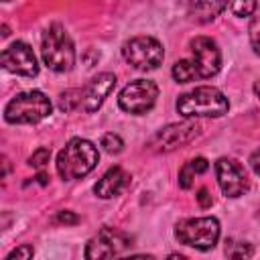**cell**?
I'll return each mask as SVG.
<instances>
[{"instance_id": "1", "label": "cell", "mask_w": 260, "mask_h": 260, "mask_svg": "<svg viewBox=\"0 0 260 260\" xmlns=\"http://www.w3.org/2000/svg\"><path fill=\"white\" fill-rule=\"evenodd\" d=\"M100 160L98 148L85 138H71L65 148L57 154V173L63 181L85 177L95 169Z\"/></svg>"}, {"instance_id": "2", "label": "cell", "mask_w": 260, "mask_h": 260, "mask_svg": "<svg viewBox=\"0 0 260 260\" xmlns=\"http://www.w3.org/2000/svg\"><path fill=\"white\" fill-rule=\"evenodd\" d=\"M228 98L211 85L195 87L193 91L183 93L177 100V112L185 118H219L228 112Z\"/></svg>"}, {"instance_id": "3", "label": "cell", "mask_w": 260, "mask_h": 260, "mask_svg": "<svg viewBox=\"0 0 260 260\" xmlns=\"http://www.w3.org/2000/svg\"><path fill=\"white\" fill-rule=\"evenodd\" d=\"M41 55H43L45 65L57 73H65L73 69L75 47H73L71 37L59 22H53L45 28L43 41H41Z\"/></svg>"}, {"instance_id": "4", "label": "cell", "mask_w": 260, "mask_h": 260, "mask_svg": "<svg viewBox=\"0 0 260 260\" xmlns=\"http://www.w3.org/2000/svg\"><path fill=\"white\" fill-rule=\"evenodd\" d=\"M49 98L39 89L16 93L4 108V118L10 124H37L51 114Z\"/></svg>"}, {"instance_id": "5", "label": "cell", "mask_w": 260, "mask_h": 260, "mask_svg": "<svg viewBox=\"0 0 260 260\" xmlns=\"http://www.w3.org/2000/svg\"><path fill=\"white\" fill-rule=\"evenodd\" d=\"M175 236L185 246H191L197 250H211L219 238V221L215 217L183 219L177 223Z\"/></svg>"}, {"instance_id": "6", "label": "cell", "mask_w": 260, "mask_h": 260, "mask_svg": "<svg viewBox=\"0 0 260 260\" xmlns=\"http://www.w3.org/2000/svg\"><path fill=\"white\" fill-rule=\"evenodd\" d=\"M122 57L136 69H156L165 59L162 45L152 37H134L122 45Z\"/></svg>"}, {"instance_id": "7", "label": "cell", "mask_w": 260, "mask_h": 260, "mask_svg": "<svg viewBox=\"0 0 260 260\" xmlns=\"http://www.w3.org/2000/svg\"><path fill=\"white\" fill-rule=\"evenodd\" d=\"M199 132H201V126L191 120L179 122V124H169L150 136L148 146L154 152H171V150L181 148V146L189 144L191 140H195L199 136Z\"/></svg>"}, {"instance_id": "8", "label": "cell", "mask_w": 260, "mask_h": 260, "mask_svg": "<svg viewBox=\"0 0 260 260\" xmlns=\"http://www.w3.org/2000/svg\"><path fill=\"white\" fill-rule=\"evenodd\" d=\"M158 98V87L150 79H136L130 81L118 98V104L128 114H146Z\"/></svg>"}, {"instance_id": "9", "label": "cell", "mask_w": 260, "mask_h": 260, "mask_svg": "<svg viewBox=\"0 0 260 260\" xmlns=\"http://www.w3.org/2000/svg\"><path fill=\"white\" fill-rule=\"evenodd\" d=\"M132 238L114 228H102L85 246V258H114L130 248Z\"/></svg>"}, {"instance_id": "10", "label": "cell", "mask_w": 260, "mask_h": 260, "mask_svg": "<svg viewBox=\"0 0 260 260\" xmlns=\"http://www.w3.org/2000/svg\"><path fill=\"white\" fill-rule=\"evenodd\" d=\"M0 59H2V67L6 71H10V73L24 75V77H35L39 73L37 57H35L32 49L22 41H16V43L8 45L2 51Z\"/></svg>"}, {"instance_id": "11", "label": "cell", "mask_w": 260, "mask_h": 260, "mask_svg": "<svg viewBox=\"0 0 260 260\" xmlns=\"http://www.w3.org/2000/svg\"><path fill=\"white\" fill-rule=\"evenodd\" d=\"M215 175L219 189L225 197H240L248 189V177L244 167L234 158H219L215 162Z\"/></svg>"}, {"instance_id": "12", "label": "cell", "mask_w": 260, "mask_h": 260, "mask_svg": "<svg viewBox=\"0 0 260 260\" xmlns=\"http://www.w3.org/2000/svg\"><path fill=\"white\" fill-rule=\"evenodd\" d=\"M193 61L197 65L199 77H213L221 67V53L213 39L209 37H195L191 41Z\"/></svg>"}, {"instance_id": "13", "label": "cell", "mask_w": 260, "mask_h": 260, "mask_svg": "<svg viewBox=\"0 0 260 260\" xmlns=\"http://www.w3.org/2000/svg\"><path fill=\"white\" fill-rule=\"evenodd\" d=\"M116 85V75L114 73H100L93 79H89L83 87H81V110L91 114L95 110H100V106L104 104V100L110 95V91Z\"/></svg>"}, {"instance_id": "14", "label": "cell", "mask_w": 260, "mask_h": 260, "mask_svg": "<svg viewBox=\"0 0 260 260\" xmlns=\"http://www.w3.org/2000/svg\"><path fill=\"white\" fill-rule=\"evenodd\" d=\"M130 183V175L122 169V167H112L104 173V177L93 185V193L102 199H110L118 193H122L126 189V185Z\"/></svg>"}, {"instance_id": "15", "label": "cell", "mask_w": 260, "mask_h": 260, "mask_svg": "<svg viewBox=\"0 0 260 260\" xmlns=\"http://www.w3.org/2000/svg\"><path fill=\"white\" fill-rule=\"evenodd\" d=\"M232 0H189V14L197 22H209L221 14Z\"/></svg>"}, {"instance_id": "16", "label": "cell", "mask_w": 260, "mask_h": 260, "mask_svg": "<svg viewBox=\"0 0 260 260\" xmlns=\"http://www.w3.org/2000/svg\"><path fill=\"white\" fill-rule=\"evenodd\" d=\"M173 79L177 83H189L193 79L199 77V71H197V65L195 61H189V59H183V61H177L173 65Z\"/></svg>"}, {"instance_id": "17", "label": "cell", "mask_w": 260, "mask_h": 260, "mask_svg": "<svg viewBox=\"0 0 260 260\" xmlns=\"http://www.w3.org/2000/svg\"><path fill=\"white\" fill-rule=\"evenodd\" d=\"M79 106H81V89H67L59 95V108L63 112L79 110Z\"/></svg>"}, {"instance_id": "18", "label": "cell", "mask_w": 260, "mask_h": 260, "mask_svg": "<svg viewBox=\"0 0 260 260\" xmlns=\"http://www.w3.org/2000/svg\"><path fill=\"white\" fill-rule=\"evenodd\" d=\"M225 254H228L230 258H250V256L254 254V248H252V244H248V242H238V244L225 246Z\"/></svg>"}, {"instance_id": "19", "label": "cell", "mask_w": 260, "mask_h": 260, "mask_svg": "<svg viewBox=\"0 0 260 260\" xmlns=\"http://www.w3.org/2000/svg\"><path fill=\"white\" fill-rule=\"evenodd\" d=\"M230 8L236 16H252L256 10V0H232Z\"/></svg>"}, {"instance_id": "20", "label": "cell", "mask_w": 260, "mask_h": 260, "mask_svg": "<svg viewBox=\"0 0 260 260\" xmlns=\"http://www.w3.org/2000/svg\"><path fill=\"white\" fill-rule=\"evenodd\" d=\"M102 146H104L106 152H110V154H118V152L124 148V142H122V138H120L118 134L108 132V134L102 136Z\"/></svg>"}, {"instance_id": "21", "label": "cell", "mask_w": 260, "mask_h": 260, "mask_svg": "<svg viewBox=\"0 0 260 260\" xmlns=\"http://www.w3.org/2000/svg\"><path fill=\"white\" fill-rule=\"evenodd\" d=\"M49 158H51V150L45 148V146H41V148H37V150L28 156V165L35 167V169H43V167L49 162Z\"/></svg>"}, {"instance_id": "22", "label": "cell", "mask_w": 260, "mask_h": 260, "mask_svg": "<svg viewBox=\"0 0 260 260\" xmlns=\"http://www.w3.org/2000/svg\"><path fill=\"white\" fill-rule=\"evenodd\" d=\"M248 32H250V43H252L254 53L260 55V14L258 16H252Z\"/></svg>"}, {"instance_id": "23", "label": "cell", "mask_w": 260, "mask_h": 260, "mask_svg": "<svg viewBox=\"0 0 260 260\" xmlns=\"http://www.w3.org/2000/svg\"><path fill=\"white\" fill-rule=\"evenodd\" d=\"M195 175H197V173L191 169V165H189V162H185V165H183V169L179 171V185H181L183 189H191Z\"/></svg>"}, {"instance_id": "24", "label": "cell", "mask_w": 260, "mask_h": 260, "mask_svg": "<svg viewBox=\"0 0 260 260\" xmlns=\"http://www.w3.org/2000/svg\"><path fill=\"white\" fill-rule=\"evenodd\" d=\"M59 223H65V225H75L77 221H79V215H75L73 211H69V209H63V211H59L57 213V217H55Z\"/></svg>"}, {"instance_id": "25", "label": "cell", "mask_w": 260, "mask_h": 260, "mask_svg": "<svg viewBox=\"0 0 260 260\" xmlns=\"http://www.w3.org/2000/svg\"><path fill=\"white\" fill-rule=\"evenodd\" d=\"M32 254H35V250H32V246H28V244H24V246H20V248H16V250H12L10 254H8V258L12 260V258H24V260H28V258H32Z\"/></svg>"}, {"instance_id": "26", "label": "cell", "mask_w": 260, "mask_h": 260, "mask_svg": "<svg viewBox=\"0 0 260 260\" xmlns=\"http://www.w3.org/2000/svg\"><path fill=\"white\" fill-rule=\"evenodd\" d=\"M189 165H191V169H193L197 175H201V173H205V171L209 169V162H207V158H203V156H197V158L189 160Z\"/></svg>"}, {"instance_id": "27", "label": "cell", "mask_w": 260, "mask_h": 260, "mask_svg": "<svg viewBox=\"0 0 260 260\" xmlns=\"http://www.w3.org/2000/svg\"><path fill=\"white\" fill-rule=\"evenodd\" d=\"M197 203H199L203 209L211 207L213 199H211V195H209V191H207V189H199V193H197Z\"/></svg>"}, {"instance_id": "28", "label": "cell", "mask_w": 260, "mask_h": 260, "mask_svg": "<svg viewBox=\"0 0 260 260\" xmlns=\"http://www.w3.org/2000/svg\"><path fill=\"white\" fill-rule=\"evenodd\" d=\"M250 167H252V171H254L256 175H260V148L252 152V156H250Z\"/></svg>"}, {"instance_id": "29", "label": "cell", "mask_w": 260, "mask_h": 260, "mask_svg": "<svg viewBox=\"0 0 260 260\" xmlns=\"http://www.w3.org/2000/svg\"><path fill=\"white\" fill-rule=\"evenodd\" d=\"M37 179H39V183H41V185H47V179H49V177H47L45 173H39V177H37Z\"/></svg>"}, {"instance_id": "30", "label": "cell", "mask_w": 260, "mask_h": 260, "mask_svg": "<svg viewBox=\"0 0 260 260\" xmlns=\"http://www.w3.org/2000/svg\"><path fill=\"white\" fill-rule=\"evenodd\" d=\"M8 175V158H4V177Z\"/></svg>"}, {"instance_id": "31", "label": "cell", "mask_w": 260, "mask_h": 260, "mask_svg": "<svg viewBox=\"0 0 260 260\" xmlns=\"http://www.w3.org/2000/svg\"><path fill=\"white\" fill-rule=\"evenodd\" d=\"M254 91H256V95H258V98H260V81H258V83H256V85H254Z\"/></svg>"}, {"instance_id": "32", "label": "cell", "mask_w": 260, "mask_h": 260, "mask_svg": "<svg viewBox=\"0 0 260 260\" xmlns=\"http://www.w3.org/2000/svg\"><path fill=\"white\" fill-rule=\"evenodd\" d=\"M2 37H8V26H6V24L2 26Z\"/></svg>"}, {"instance_id": "33", "label": "cell", "mask_w": 260, "mask_h": 260, "mask_svg": "<svg viewBox=\"0 0 260 260\" xmlns=\"http://www.w3.org/2000/svg\"><path fill=\"white\" fill-rule=\"evenodd\" d=\"M4 2H10V0H4Z\"/></svg>"}]
</instances>
